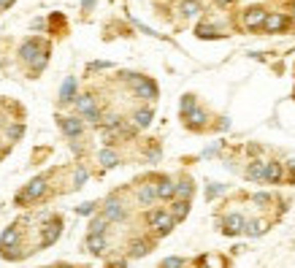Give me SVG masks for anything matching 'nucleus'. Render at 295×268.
Returning <instances> with one entry per match:
<instances>
[{
	"mask_svg": "<svg viewBox=\"0 0 295 268\" xmlns=\"http://www.w3.org/2000/svg\"><path fill=\"white\" fill-rule=\"evenodd\" d=\"M146 222L157 231V236H168L171 231H174V217H171L165 209H152V212L146 214Z\"/></svg>",
	"mask_w": 295,
	"mask_h": 268,
	"instance_id": "nucleus-1",
	"label": "nucleus"
},
{
	"mask_svg": "<svg viewBox=\"0 0 295 268\" xmlns=\"http://www.w3.org/2000/svg\"><path fill=\"white\" fill-rule=\"evenodd\" d=\"M44 193H46V179L44 176H35L30 184H27L22 193L16 195V203H30V200H38Z\"/></svg>",
	"mask_w": 295,
	"mask_h": 268,
	"instance_id": "nucleus-2",
	"label": "nucleus"
},
{
	"mask_svg": "<svg viewBox=\"0 0 295 268\" xmlns=\"http://www.w3.org/2000/svg\"><path fill=\"white\" fill-rule=\"evenodd\" d=\"M44 49H49V46H46L44 41H38V38H27V41L22 44V49H19V57H22V60H25L27 65H30V63H33V60H35V57L41 54Z\"/></svg>",
	"mask_w": 295,
	"mask_h": 268,
	"instance_id": "nucleus-3",
	"label": "nucleus"
},
{
	"mask_svg": "<svg viewBox=\"0 0 295 268\" xmlns=\"http://www.w3.org/2000/svg\"><path fill=\"white\" fill-rule=\"evenodd\" d=\"M265 8L263 6H252V8H246L244 11V27L246 30H255V27H263V22H265Z\"/></svg>",
	"mask_w": 295,
	"mask_h": 268,
	"instance_id": "nucleus-4",
	"label": "nucleus"
},
{
	"mask_svg": "<svg viewBox=\"0 0 295 268\" xmlns=\"http://www.w3.org/2000/svg\"><path fill=\"white\" fill-rule=\"evenodd\" d=\"M103 217H106L109 222H122V219L128 217V212H125V206H122L117 198H109L106 206H103Z\"/></svg>",
	"mask_w": 295,
	"mask_h": 268,
	"instance_id": "nucleus-5",
	"label": "nucleus"
},
{
	"mask_svg": "<svg viewBox=\"0 0 295 268\" xmlns=\"http://www.w3.org/2000/svg\"><path fill=\"white\" fill-rule=\"evenodd\" d=\"M60 233H62V219H60V217H52V219H49V225L44 228L41 246H52L57 238H60Z\"/></svg>",
	"mask_w": 295,
	"mask_h": 268,
	"instance_id": "nucleus-6",
	"label": "nucleus"
},
{
	"mask_svg": "<svg viewBox=\"0 0 295 268\" xmlns=\"http://www.w3.org/2000/svg\"><path fill=\"white\" fill-rule=\"evenodd\" d=\"M57 122H60V128H62V133H65L68 138H79L81 130H84V125H81L79 117H57Z\"/></svg>",
	"mask_w": 295,
	"mask_h": 268,
	"instance_id": "nucleus-7",
	"label": "nucleus"
},
{
	"mask_svg": "<svg viewBox=\"0 0 295 268\" xmlns=\"http://www.w3.org/2000/svg\"><path fill=\"white\" fill-rule=\"evenodd\" d=\"M246 228V219H244V214H227L225 217V236H236V233H241Z\"/></svg>",
	"mask_w": 295,
	"mask_h": 268,
	"instance_id": "nucleus-8",
	"label": "nucleus"
},
{
	"mask_svg": "<svg viewBox=\"0 0 295 268\" xmlns=\"http://www.w3.org/2000/svg\"><path fill=\"white\" fill-rule=\"evenodd\" d=\"M263 27L268 33H282V30H287V27H290V19L282 16V14H271V16H265Z\"/></svg>",
	"mask_w": 295,
	"mask_h": 268,
	"instance_id": "nucleus-9",
	"label": "nucleus"
},
{
	"mask_svg": "<svg viewBox=\"0 0 295 268\" xmlns=\"http://www.w3.org/2000/svg\"><path fill=\"white\" fill-rule=\"evenodd\" d=\"M16 244H19V228H16V225H11V228H6V231L0 233V252L14 250Z\"/></svg>",
	"mask_w": 295,
	"mask_h": 268,
	"instance_id": "nucleus-10",
	"label": "nucleus"
},
{
	"mask_svg": "<svg viewBox=\"0 0 295 268\" xmlns=\"http://www.w3.org/2000/svg\"><path fill=\"white\" fill-rule=\"evenodd\" d=\"M260 181L279 184V181H282V166H279V162H263V179Z\"/></svg>",
	"mask_w": 295,
	"mask_h": 268,
	"instance_id": "nucleus-11",
	"label": "nucleus"
},
{
	"mask_svg": "<svg viewBox=\"0 0 295 268\" xmlns=\"http://www.w3.org/2000/svg\"><path fill=\"white\" fill-rule=\"evenodd\" d=\"M201 11H203L201 0H182V3H179V14H182L184 19H195Z\"/></svg>",
	"mask_w": 295,
	"mask_h": 268,
	"instance_id": "nucleus-12",
	"label": "nucleus"
},
{
	"mask_svg": "<svg viewBox=\"0 0 295 268\" xmlns=\"http://www.w3.org/2000/svg\"><path fill=\"white\" fill-rule=\"evenodd\" d=\"M174 193L179 195V200H189L195 193V184L193 179H182V181H174Z\"/></svg>",
	"mask_w": 295,
	"mask_h": 268,
	"instance_id": "nucleus-13",
	"label": "nucleus"
},
{
	"mask_svg": "<svg viewBox=\"0 0 295 268\" xmlns=\"http://www.w3.org/2000/svg\"><path fill=\"white\" fill-rule=\"evenodd\" d=\"M184 119H187V128L201 130V128L206 125V111H203V109H193V111H189Z\"/></svg>",
	"mask_w": 295,
	"mask_h": 268,
	"instance_id": "nucleus-14",
	"label": "nucleus"
},
{
	"mask_svg": "<svg viewBox=\"0 0 295 268\" xmlns=\"http://www.w3.org/2000/svg\"><path fill=\"white\" fill-rule=\"evenodd\" d=\"M138 203L141 206H152L157 200V193H155V184H141V190H138Z\"/></svg>",
	"mask_w": 295,
	"mask_h": 268,
	"instance_id": "nucleus-15",
	"label": "nucleus"
},
{
	"mask_svg": "<svg viewBox=\"0 0 295 268\" xmlns=\"http://www.w3.org/2000/svg\"><path fill=\"white\" fill-rule=\"evenodd\" d=\"M155 193H157V198H163V200H171V198L176 195V193H174V181L163 176V179H160L157 184H155Z\"/></svg>",
	"mask_w": 295,
	"mask_h": 268,
	"instance_id": "nucleus-16",
	"label": "nucleus"
},
{
	"mask_svg": "<svg viewBox=\"0 0 295 268\" xmlns=\"http://www.w3.org/2000/svg\"><path fill=\"white\" fill-rule=\"evenodd\" d=\"M60 100H62V103L76 100V79H73V76H68V79L62 81V87H60Z\"/></svg>",
	"mask_w": 295,
	"mask_h": 268,
	"instance_id": "nucleus-17",
	"label": "nucleus"
},
{
	"mask_svg": "<svg viewBox=\"0 0 295 268\" xmlns=\"http://www.w3.org/2000/svg\"><path fill=\"white\" fill-rule=\"evenodd\" d=\"M98 160H100V166L103 168H114V166H119V155L114 149H100L98 152Z\"/></svg>",
	"mask_w": 295,
	"mask_h": 268,
	"instance_id": "nucleus-18",
	"label": "nucleus"
},
{
	"mask_svg": "<svg viewBox=\"0 0 295 268\" xmlns=\"http://www.w3.org/2000/svg\"><path fill=\"white\" fill-rule=\"evenodd\" d=\"M152 117H155L152 109H138L136 114H133V125H136V128H149L152 125Z\"/></svg>",
	"mask_w": 295,
	"mask_h": 268,
	"instance_id": "nucleus-19",
	"label": "nucleus"
},
{
	"mask_svg": "<svg viewBox=\"0 0 295 268\" xmlns=\"http://www.w3.org/2000/svg\"><path fill=\"white\" fill-rule=\"evenodd\" d=\"M106 225H109V219L98 214V217H92L90 219V236H106Z\"/></svg>",
	"mask_w": 295,
	"mask_h": 268,
	"instance_id": "nucleus-20",
	"label": "nucleus"
},
{
	"mask_svg": "<svg viewBox=\"0 0 295 268\" xmlns=\"http://www.w3.org/2000/svg\"><path fill=\"white\" fill-rule=\"evenodd\" d=\"M87 250L92 255H103L106 252V236H87Z\"/></svg>",
	"mask_w": 295,
	"mask_h": 268,
	"instance_id": "nucleus-21",
	"label": "nucleus"
},
{
	"mask_svg": "<svg viewBox=\"0 0 295 268\" xmlns=\"http://www.w3.org/2000/svg\"><path fill=\"white\" fill-rule=\"evenodd\" d=\"M187 214H189V200H176L174 209H171V217H174V222H182Z\"/></svg>",
	"mask_w": 295,
	"mask_h": 268,
	"instance_id": "nucleus-22",
	"label": "nucleus"
},
{
	"mask_svg": "<svg viewBox=\"0 0 295 268\" xmlns=\"http://www.w3.org/2000/svg\"><path fill=\"white\" fill-rule=\"evenodd\" d=\"M73 103H76V111H79L81 117H84L87 111H92V109H95V98H92V95H79V98H76Z\"/></svg>",
	"mask_w": 295,
	"mask_h": 268,
	"instance_id": "nucleus-23",
	"label": "nucleus"
},
{
	"mask_svg": "<svg viewBox=\"0 0 295 268\" xmlns=\"http://www.w3.org/2000/svg\"><path fill=\"white\" fill-rule=\"evenodd\" d=\"M149 250H152L149 241H133L130 244V257H144V255H149Z\"/></svg>",
	"mask_w": 295,
	"mask_h": 268,
	"instance_id": "nucleus-24",
	"label": "nucleus"
},
{
	"mask_svg": "<svg viewBox=\"0 0 295 268\" xmlns=\"http://www.w3.org/2000/svg\"><path fill=\"white\" fill-rule=\"evenodd\" d=\"M46 63H49V49H44L41 54L35 57V60L30 63V68H33V73H41L44 68H46Z\"/></svg>",
	"mask_w": 295,
	"mask_h": 268,
	"instance_id": "nucleus-25",
	"label": "nucleus"
},
{
	"mask_svg": "<svg viewBox=\"0 0 295 268\" xmlns=\"http://www.w3.org/2000/svg\"><path fill=\"white\" fill-rule=\"evenodd\" d=\"M246 179L260 181L263 179V162H249V168H246Z\"/></svg>",
	"mask_w": 295,
	"mask_h": 268,
	"instance_id": "nucleus-26",
	"label": "nucleus"
},
{
	"mask_svg": "<svg viewBox=\"0 0 295 268\" xmlns=\"http://www.w3.org/2000/svg\"><path fill=\"white\" fill-rule=\"evenodd\" d=\"M193 109H198V106H195V95H184V98H182V119H184Z\"/></svg>",
	"mask_w": 295,
	"mask_h": 268,
	"instance_id": "nucleus-27",
	"label": "nucleus"
},
{
	"mask_svg": "<svg viewBox=\"0 0 295 268\" xmlns=\"http://www.w3.org/2000/svg\"><path fill=\"white\" fill-rule=\"evenodd\" d=\"M6 136L11 138V141H19V138L25 136V125H11V128L6 130Z\"/></svg>",
	"mask_w": 295,
	"mask_h": 268,
	"instance_id": "nucleus-28",
	"label": "nucleus"
},
{
	"mask_svg": "<svg viewBox=\"0 0 295 268\" xmlns=\"http://www.w3.org/2000/svg\"><path fill=\"white\" fill-rule=\"evenodd\" d=\"M84 181H87V168H76V174H73V187H81Z\"/></svg>",
	"mask_w": 295,
	"mask_h": 268,
	"instance_id": "nucleus-29",
	"label": "nucleus"
},
{
	"mask_svg": "<svg viewBox=\"0 0 295 268\" xmlns=\"http://www.w3.org/2000/svg\"><path fill=\"white\" fill-rule=\"evenodd\" d=\"M182 265H184L182 257H165V260L160 263V268H182Z\"/></svg>",
	"mask_w": 295,
	"mask_h": 268,
	"instance_id": "nucleus-30",
	"label": "nucleus"
},
{
	"mask_svg": "<svg viewBox=\"0 0 295 268\" xmlns=\"http://www.w3.org/2000/svg\"><path fill=\"white\" fill-rule=\"evenodd\" d=\"M95 206H98V203H81L79 209H76V214H81V217H90V214H95Z\"/></svg>",
	"mask_w": 295,
	"mask_h": 268,
	"instance_id": "nucleus-31",
	"label": "nucleus"
},
{
	"mask_svg": "<svg viewBox=\"0 0 295 268\" xmlns=\"http://www.w3.org/2000/svg\"><path fill=\"white\" fill-rule=\"evenodd\" d=\"M222 190H225L222 184H214V187H208V190H206V198H214V195H220Z\"/></svg>",
	"mask_w": 295,
	"mask_h": 268,
	"instance_id": "nucleus-32",
	"label": "nucleus"
},
{
	"mask_svg": "<svg viewBox=\"0 0 295 268\" xmlns=\"http://www.w3.org/2000/svg\"><path fill=\"white\" fill-rule=\"evenodd\" d=\"M252 200H255V203H268V200H271V195H265V193H260V195H255Z\"/></svg>",
	"mask_w": 295,
	"mask_h": 268,
	"instance_id": "nucleus-33",
	"label": "nucleus"
},
{
	"mask_svg": "<svg viewBox=\"0 0 295 268\" xmlns=\"http://www.w3.org/2000/svg\"><path fill=\"white\" fill-rule=\"evenodd\" d=\"M16 3V0H0V11H3V8H11Z\"/></svg>",
	"mask_w": 295,
	"mask_h": 268,
	"instance_id": "nucleus-34",
	"label": "nucleus"
},
{
	"mask_svg": "<svg viewBox=\"0 0 295 268\" xmlns=\"http://www.w3.org/2000/svg\"><path fill=\"white\" fill-rule=\"evenodd\" d=\"M214 3H217V6H222V8H227V6L233 3V0H214Z\"/></svg>",
	"mask_w": 295,
	"mask_h": 268,
	"instance_id": "nucleus-35",
	"label": "nucleus"
},
{
	"mask_svg": "<svg viewBox=\"0 0 295 268\" xmlns=\"http://www.w3.org/2000/svg\"><path fill=\"white\" fill-rule=\"evenodd\" d=\"M92 3H95V0H81V6H84V8H90Z\"/></svg>",
	"mask_w": 295,
	"mask_h": 268,
	"instance_id": "nucleus-36",
	"label": "nucleus"
},
{
	"mask_svg": "<svg viewBox=\"0 0 295 268\" xmlns=\"http://www.w3.org/2000/svg\"><path fill=\"white\" fill-rule=\"evenodd\" d=\"M292 19H295V3H292Z\"/></svg>",
	"mask_w": 295,
	"mask_h": 268,
	"instance_id": "nucleus-37",
	"label": "nucleus"
}]
</instances>
